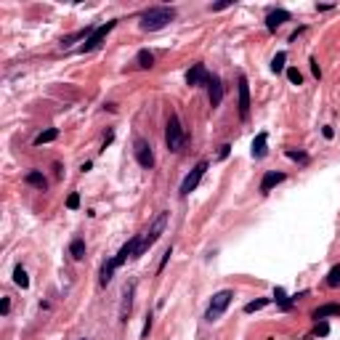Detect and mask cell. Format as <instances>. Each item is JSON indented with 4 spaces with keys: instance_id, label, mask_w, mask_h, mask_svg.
Here are the masks:
<instances>
[{
    "instance_id": "obj_3",
    "label": "cell",
    "mask_w": 340,
    "mask_h": 340,
    "mask_svg": "<svg viewBox=\"0 0 340 340\" xmlns=\"http://www.w3.org/2000/svg\"><path fill=\"white\" fill-rule=\"evenodd\" d=\"M231 298H234V292H231V290H221V292H215V295H213V300H210V306H207L205 319H207V322H215V319H221V314H224V311L229 308Z\"/></svg>"
},
{
    "instance_id": "obj_17",
    "label": "cell",
    "mask_w": 340,
    "mask_h": 340,
    "mask_svg": "<svg viewBox=\"0 0 340 340\" xmlns=\"http://www.w3.org/2000/svg\"><path fill=\"white\" fill-rule=\"evenodd\" d=\"M133 292H136V287H133V285H128V287H125V292H122V308H120V316H122V322L128 319V314H131Z\"/></svg>"
},
{
    "instance_id": "obj_28",
    "label": "cell",
    "mask_w": 340,
    "mask_h": 340,
    "mask_svg": "<svg viewBox=\"0 0 340 340\" xmlns=\"http://www.w3.org/2000/svg\"><path fill=\"white\" fill-rule=\"evenodd\" d=\"M85 35H88V29H80V32H75V35H69V38H64V40H61V45H64V48H67V45H72L75 40H80V38H85Z\"/></svg>"
},
{
    "instance_id": "obj_39",
    "label": "cell",
    "mask_w": 340,
    "mask_h": 340,
    "mask_svg": "<svg viewBox=\"0 0 340 340\" xmlns=\"http://www.w3.org/2000/svg\"><path fill=\"white\" fill-rule=\"evenodd\" d=\"M83 340H85V337H83Z\"/></svg>"
},
{
    "instance_id": "obj_7",
    "label": "cell",
    "mask_w": 340,
    "mask_h": 340,
    "mask_svg": "<svg viewBox=\"0 0 340 340\" xmlns=\"http://www.w3.org/2000/svg\"><path fill=\"white\" fill-rule=\"evenodd\" d=\"M205 170H207V160H202V162H197L194 165V170L183 178V183H181V194L186 197V194H192L197 186H199V181H202V175H205Z\"/></svg>"
},
{
    "instance_id": "obj_4",
    "label": "cell",
    "mask_w": 340,
    "mask_h": 340,
    "mask_svg": "<svg viewBox=\"0 0 340 340\" xmlns=\"http://www.w3.org/2000/svg\"><path fill=\"white\" fill-rule=\"evenodd\" d=\"M186 141V136H183V128H181V120H178V114H173L170 120H168V128H165V144L170 151H178Z\"/></svg>"
},
{
    "instance_id": "obj_1",
    "label": "cell",
    "mask_w": 340,
    "mask_h": 340,
    "mask_svg": "<svg viewBox=\"0 0 340 340\" xmlns=\"http://www.w3.org/2000/svg\"><path fill=\"white\" fill-rule=\"evenodd\" d=\"M175 19V11L168 8V6H157V8H149L141 14V29L146 32H157L162 29L165 24H170V21Z\"/></svg>"
},
{
    "instance_id": "obj_34",
    "label": "cell",
    "mask_w": 340,
    "mask_h": 340,
    "mask_svg": "<svg viewBox=\"0 0 340 340\" xmlns=\"http://www.w3.org/2000/svg\"><path fill=\"white\" fill-rule=\"evenodd\" d=\"M8 311H11V298H3V303H0V314L6 316Z\"/></svg>"
},
{
    "instance_id": "obj_13",
    "label": "cell",
    "mask_w": 340,
    "mask_h": 340,
    "mask_svg": "<svg viewBox=\"0 0 340 340\" xmlns=\"http://www.w3.org/2000/svg\"><path fill=\"white\" fill-rule=\"evenodd\" d=\"M282 181H285V173L268 170V173L263 175V178H261V192H263V194H268V192H271L276 183H282Z\"/></svg>"
},
{
    "instance_id": "obj_38",
    "label": "cell",
    "mask_w": 340,
    "mask_h": 340,
    "mask_svg": "<svg viewBox=\"0 0 340 340\" xmlns=\"http://www.w3.org/2000/svg\"><path fill=\"white\" fill-rule=\"evenodd\" d=\"M322 133H324V138H332V136H335V131H332V128H330V125H327V128H324V131H322Z\"/></svg>"
},
{
    "instance_id": "obj_18",
    "label": "cell",
    "mask_w": 340,
    "mask_h": 340,
    "mask_svg": "<svg viewBox=\"0 0 340 340\" xmlns=\"http://www.w3.org/2000/svg\"><path fill=\"white\" fill-rule=\"evenodd\" d=\"M69 253H72V258H75V261H83V258H85V242L83 239H72V244H69Z\"/></svg>"
},
{
    "instance_id": "obj_19",
    "label": "cell",
    "mask_w": 340,
    "mask_h": 340,
    "mask_svg": "<svg viewBox=\"0 0 340 340\" xmlns=\"http://www.w3.org/2000/svg\"><path fill=\"white\" fill-rule=\"evenodd\" d=\"M58 138V131L56 128H48V131H43L38 138H35V146H43V144H51V141H56Z\"/></svg>"
},
{
    "instance_id": "obj_12",
    "label": "cell",
    "mask_w": 340,
    "mask_h": 340,
    "mask_svg": "<svg viewBox=\"0 0 340 340\" xmlns=\"http://www.w3.org/2000/svg\"><path fill=\"white\" fill-rule=\"evenodd\" d=\"M285 21H290V11H285V8H276V11H271V14L266 16V27L274 32V29H279V27H282Z\"/></svg>"
},
{
    "instance_id": "obj_24",
    "label": "cell",
    "mask_w": 340,
    "mask_h": 340,
    "mask_svg": "<svg viewBox=\"0 0 340 340\" xmlns=\"http://www.w3.org/2000/svg\"><path fill=\"white\" fill-rule=\"evenodd\" d=\"M285 61H287V53L279 51V53L271 58V69H274V72H282V69H285Z\"/></svg>"
},
{
    "instance_id": "obj_11",
    "label": "cell",
    "mask_w": 340,
    "mask_h": 340,
    "mask_svg": "<svg viewBox=\"0 0 340 340\" xmlns=\"http://www.w3.org/2000/svg\"><path fill=\"white\" fill-rule=\"evenodd\" d=\"M239 114L248 117L250 114V85H248V77H239Z\"/></svg>"
},
{
    "instance_id": "obj_5",
    "label": "cell",
    "mask_w": 340,
    "mask_h": 340,
    "mask_svg": "<svg viewBox=\"0 0 340 340\" xmlns=\"http://www.w3.org/2000/svg\"><path fill=\"white\" fill-rule=\"evenodd\" d=\"M114 27H117V21H107V24H101V27H96V29H90V35L85 38V43H83V48H80V51H83V53L96 51L99 45H101L104 40H107V35H109Z\"/></svg>"
},
{
    "instance_id": "obj_31",
    "label": "cell",
    "mask_w": 340,
    "mask_h": 340,
    "mask_svg": "<svg viewBox=\"0 0 340 340\" xmlns=\"http://www.w3.org/2000/svg\"><path fill=\"white\" fill-rule=\"evenodd\" d=\"M327 332H330V324H327V322H316V335H327Z\"/></svg>"
},
{
    "instance_id": "obj_25",
    "label": "cell",
    "mask_w": 340,
    "mask_h": 340,
    "mask_svg": "<svg viewBox=\"0 0 340 340\" xmlns=\"http://www.w3.org/2000/svg\"><path fill=\"white\" fill-rule=\"evenodd\" d=\"M274 300H276L282 308H290V306H292V300L285 295V290H282V287H276V290H274Z\"/></svg>"
},
{
    "instance_id": "obj_37",
    "label": "cell",
    "mask_w": 340,
    "mask_h": 340,
    "mask_svg": "<svg viewBox=\"0 0 340 340\" xmlns=\"http://www.w3.org/2000/svg\"><path fill=\"white\" fill-rule=\"evenodd\" d=\"M149 330H151V316H146V324H144V332H141V337H149Z\"/></svg>"
},
{
    "instance_id": "obj_6",
    "label": "cell",
    "mask_w": 340,
    "mask_h": 340,
    "mask_svg": "<svg viewBox=\"0 0 340 340\" xmlns=\"http://www.w3.org/2000/svg\"><path fill=\"white\" fill-rule=\"evenodd\" d=\"M138 248H141V234H138V237H133L131 242H125V244H122L120 253L112 258V266H114V268H120V266L128 261V258H138Z\"/></svg>"
},
{
    "instance_id": "obj_36",
    "label": "cell",
    "mask_w": 340,
    "mask_h": 340,
    "mask_svg": "<svg viewBox=\"0 0 340 340\" xmlns=\"http://www.w3.org/2000/svg\"><path fill=\"white\" fill-rule=\"evenodd\" d=\"M229 149H231L229 144H224V146H221V151H218V160H226V157H229Z\"/></svg>"
},
{
    "instance_id": "obj_26",
    "label": "cell",
    "mask_w": 340,
    "mask_h": 340,
    "mask_svg": "<svg viewBox=\"0 0 340 340\" xmlns=\"http://www.w3.org/2000/svg\"><path fill=\"white\" fill-rule=\"evenodd\" d=\"M112 274H114V266L109 261V263H104V268H101V285H109L112 282Z\"/></svg>"
},
{
    "instance_id": "obj_9",
    "label": "cell",
    "mask_w": 340,
    "mask_h": 340,
    "mask_svg": "<svg viewBox=\"0 0 340 340\" xmlns=\"http://www.w3.org/2000/svg\"><path fill=\"white\" fill-rule=\"evenodd\" d=\"M207 80H210V75H207L205 64H194V67L189 69V72H186V85H189V88L207 85Z\"/></svg>"
},
{
    "instance_id": "obj_35",
    "label": "cell",
    "mask_w": 340,
    "mask_h": 340,
    "mask_svg": "<svg viewBox=\"0 0 340 340\" xmlns=\"http://www.w3.org/2000/svg\"><path fill=\"white\" fill-rule=\"evenodd\" d=\"M311 72H314L316 77H322V69H319V61H316V58H311Z\"/></svg>"
},
{
    "instance_id": "obj_20",
    "label": "cell",
    "mask_w": 340,
    "mask_h": 340,
    "mask_svg": "<svg viewBox=\"0 0 340 340\" xmlns=\"http://www.w3.org/2000/svg\"><path fill=\"white\" fill-rule=\"evenodd\" d=\"M136 61H138V67H141V69H151V67H154V56H151V53L144 48V51H138Z\"/></svg>"
},
{
    "instance_id": "obj_16",
    "label": "cell",
    "mask_w": 340,
    "mask_h": 340,
    "mask_svg": "<svg viewBox=\"0 0 340 340\" xmlns=\"http://www.w3.org/2000/svg\"><path fill=\"white\" fill-rule=\"evenodd\" d=\"M24 181L29 183V186H35V189H45V186H48V181H45V175L40 173V170H29L27 175H24Z\"/></svg>"
},
{
    "instance_id": "obj_14",
    "label": "cell",
    "mask_w": 340,
    "mask_h": 340,
    "mask_svg": "<svg viewBox=\"0 0 340 340\" xmlns=\"http://www.w3.org/2000/svg\"><path fill=\"white\" fill-rule=\"evenodd\" d=\"M327 316H340V306H337V303H327V306H319V308L314 311V319L316 322H324Z\"/></svg>"
},
{
    "instance_id": "obj_8",
    "label": "cell",
    "mask_w": 340,
    "mask_h": 340,
    "mask_svg": "<svg viewBox=\"0 0 340 340\" xmlns=\"http://www.w3.org/2000/svg\"><path fill=\"white\" fill-rule=\"evenodd\" d=\"M136 162H138V165H141V168H154V151H151V146L144 141V138H138V141H136Z\"/></svg>"
},
{
    "instance_id": "obj_29",
    "label": "cell",
    "mask_w": 340,
    "mask_h": 340,
    "mask_svg": "<svg viewBox=\"0 0 340 340\" xmlns=\"http://www.w3.org/2000/svg\"><path fill=\"white\" fill-rule=\"evenodd\" d=\"M67 207H69V210H77V207H80V194H69V197H67Z\"/></svg>"
},
{
    "instance_id": "obj_21",
    "label": "cell",
    "mask_w": 340,
    "mask_h": 340,
    "mask_svg": "<svg viewBox=\"0 0 340 340\" xmlns=\"http://www.w3.org/2000/svg\"><path fill=\"white\" fill-rule=\"evenodd\" d=\"M14 282H16L21 290H27V287H29V276H27V271H24L21 266H16V268H14Z\"/></svg>"
},
{
    "instance_id": "obj_32",
    "label": "cell",
    "mask_w": 340,
    "mask_h": 340,
    "mask_svg": "<svg viewBox=\"0 0 340 340\" xmlns=\"http://www.w3.org/2000/svg\"><path fill=\"white\" fill-rule=\"evenodd\" d=\"M287 157H290V160H300V162H306V160H308L306 154H303V151H295V149H290V151H287Z\"/></svg>"
},
{
    "instance_id": "obj_2",
    "label": "cell",
    "mask_w": 340,
    "mask_h": 340,
    "mask_svg": "<svg viewBox=\"0 0 340 340\" xmlns=\"http://www.w3.org/2000/svg\"><path fill=\"white\" fill-rule=\"evenodd\" d=\"M165 229H168V213H160L154 221H151V226L141 234V248H138V258H141L151 244H154L162 234H165Z\"/></svg>"
},
{
    "instance_id": "obj_33",
    "label": "cell",
    "mask_w": 340,
    "mask_h": 340,
    "mask_svg": "<svg viewBox=\"0 0 340 340\" xmlns=\"http://www.w3.org/2000/svg\"><path fill=\"white\" fill-rule=\"evenodd\" d=\"M170 255H173V248H168V250H165V255H162V261H160V271H162V268H165V263L170 261Z\"/></svg>"
},
{
    "instance_id": "obj_10",
    "label": "cell",
    "mask_w": 340,
    "mask_h": 340,
    "mask_svg": "<svg viewBox=\"0 0 340 340\" xmlns=\"http://www.w3.org/2000/svg\"><path fill=\"white\" fill-rule=\"evenodd\" d=\"M207 93H210V104H213V109L221 107V101H224V85H221V77L210 75V80H207Z\"/></svg>"
},
{
    "instance_id": "obj_15",
    "label": "cell",
    "mask_w": 340,
    "mask_h": 340,
    "mask_svg": "<svg viewBox=\"0 0 340 340\" xmlns=\"http://www.w3.org/2000/svg\"><path fill=\"white\" fill-rule=\"evenodd\" d=\"M266 141H268V133H258L255 136V141H253V157L255 160H261V157H266Z\"/></svg>"
},
{
    "instance_id": "obj_27",
    "label": "cell",
    "mask_w": 340,
    "mask_h": 340,
    "mask_svg": "<svg viewBox=\"0 0 340 340\" xmlns=\"http://www.w3.org/2000/svg\"><path fill=\"white\" fill-rule=\"evenodd\" d=\"M287 80H290L292 85H300V83H303V75L298 72L295 67H290V69H287Z\"/></svg>"
},
{
    "instance_id": "obj_23",
    "label": "cell",
    "mask_w": 340,
    "mask_h": 340,
    "mask_svg": "<svg viewBox=\"0 0 340 340\" xmlns=\"http://www.w3.org/2000/svg\"><path fill=\"white\" fill-rule=\"evenodd\" d=\"M327 287H340V263L330 268V274H327Z\"/></svg>"
},
{
    "instance_id": "obj_30",
    "label": "cell",
    "mask_w": 340,
    "mask_h": 340,
    "mask_svg": "<svg viewBox=\"0 0 340 340\" xmlns=\"http://www.w3.org/2000/svg\"><path fill=\"white\" fill-rule=\"evenodd\" d=\"M231 6H234V0H224V3H213L210 11H224V8H231Z\"/></svg>"
},
{
    "instance_id": "obj_22",
    "label": "cell",
    "mask_w": 340,
    "mask_h": 340,
    "mask_svg": "<svg viewBox=\"0 0 340 340\" xmlns=\"http://www.w3.org/2000/svg\"><path fill=\"white\" fill-rule=\"evenodd\" d=\"M268 306V298H258V300H250L248 306H244V314H255V311H261Z\"/></svg>"
}]
</instances>
